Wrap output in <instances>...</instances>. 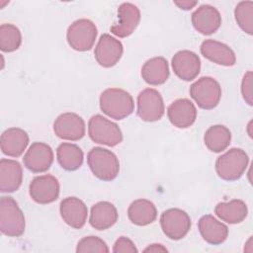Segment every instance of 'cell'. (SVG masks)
Returning a JSON list of instances; mask_svg holds the SVG:
<instances>
[{
	"label": "cell",
	"instance_id": "1",
	"mask_svg": "<svg viewBox=\"0 0 253 253\" xmlns=\"http://www.w3.org/2000/svg\"><path fill=\"white\" fill-rule=\"evenodd\" d=\"M100 109L108 117L120 121L133 112L134 102L126 90L108 88L100 95Z\"/></svg>",
	"mask_w": 253,
	"mask_h": 253
},
{
	"label": "cell",
	"instance_id": "2",
	"mask_svg": "<svg viewBox=\"0 0 253 253\" xmlns=\"http://www.w3.org/2000/svg\"><path fill=\"white\" fill-rule=\"evenodd\" d=\"M87 163L95 177L102 181H112L120 171L117 155L103 147H93L87 154Z\"/></svg>",
	"mask_w": 253,
	"mask_h": 253
},
{
	"label": "cell",
	"instance_id": "3",
	"mask_svg": "<svg viewBox=\"0 0 253 253\" xmlns=\"http://www.w3.org/2000/svg\"><path fill=\"white\" fill-rule=\"evenodd\" d=\"M248 163L249 157L245 150L234 147L217 157L215 161V171L222 180L235 181L244 174Z\"/></svg>",
	"mask_w": 253,
	"mask_h": 253
},
{
	"label": "cell",
	"instance_id": "4",
	"mask_svg": "<svg viewBox=\"0 0 253 253\" xmlns=\"http://www.w3.org/2000/svg\"><path fill=\"white\" fill-rule=\"evenodd\" d=\"M26 227L25 216L17 202L9 196L0 199V230L10 237L21 236Z\"/></svg>",
	"mask_w": 253,
	"mask_h": 253
},
{
	"label": "cell",
	"instance_id": "5",
	"mask_svg": "<svg viewBox=\"0 0 253 253\" xmlns=\"http://www.w3.org/2000/svg\"><path fill=\"white\" fill-rule=\"evenodd\" d=\"M88 134L95 143L116 146L123 140V133L119 126L102 115H95L88 122Z\"/></svg>",
	"mask_w": 253,
	"mask_h": 253
},
{
	"label": "cell",
	"instance_id": "6",
	"mask_svg": "<svg viewBox=\"0 0 253 253\" xmlns=\"http://www.w3.org/2000/svg\"><path fill=\"white\" fill-rule=\"evenodd\" d=\"M190 95L204 110L215 108L221 98V87L212 77L203 76L190 86Z\"/></svg>",
	"mask_w": 253,
	"mask_h": 253
},
{
	"label": "cell",
	"instance_id": "7",
	"mask_svg": "<svg viewBox=\"0 0 253 253\" xmlns=\"http://www.w3.org/2000/svg\"><path fill=\"white\" fill-rule=\"evenodd\" d=\"M97 35L96 25L91 20L78 19L68 27L66 39L74 50L87 51L93 47Z\"/></svg>",
	"mask_w": 253,
	"mask_h": 253
},
{
	"label": "cell",
	"instance_id": "8",
	"mask_svg": "<svg viewBox=\"0 0 253 253\" xmlns=\"http://www.w3.org/2000/svg\"><path fill=\"white\" fill-rule=\"evenodd\" d=\"M189 214L180 209H169L164 211L160 216V226L163 233L172 240L185 237L191 228Z\"/></svg>",
	"mask_w": 253,
	"mask_h": 253
},
{
	"label": "cell",
	"instance_id": "9",
	"mask_svg": "<svg viewBox=\"0 0 253 253\" xmlns=\"http://www.w3.org/2000/svg\"><path fill=\"white\" fill-rule=\"evenodd\" d=\"M165 112L160 93L153 88L142 90L137 96V116L144 122L159 121Z\"/></svg>",
	"mask_w": 253,
	"mask_h": 253
},
{
	"label": "cell",
	"instance_id": "10",
	"mask_svg": "<svg viewBox=\"0 0 253 253\" xmlns=\"http://www.w3.org/2000/svg\"><path fill=\"white\" fill-rule=\"evenodd\" d=\"M58 180L49 174L35 177L29 186V193L33 201L41 205L53 203L59 196Z\"/></svg>",
	"mask_w": 253,
	"mask_h": 253
},
{
	"label": "cell",
	"instance_id": "11",
	"mask_svg": "<svg viewBox=\"0 0 253 253\" xmlns=\"http://www.w3.org/2000/svg\"><path fill=\"white\" fill-rule=\"evenodd\" d=\"M85 130L84 120L75 113H63L53 123L55 135L64 140H79L85 135Z\"/></svg>",
	"mask_w": 253,
	"mask_h": 253
},
{
	"label": "cell",
	"instance_id": "12",
	"mask_svg": "<svg viewBox=\"0 0 253 253\" xmlns=\"http://www.w3.org/2000/svg\"><path fill=\"white\" fill-rule=\"evenodd\" d=\"M124 46L121 41L109 34H103L95 47L94 55L96 61L105 68L116 65L122 58Z\"/></svg>",
	"mask_w": 253,
	"mask_h": 253
},
{
	"label": "cell",
	"instance_id": "13",
	"mask_svg": "<svg viewBox=\"0 0 253 253\" xmlns=\"http://www.w3.org/2000/svg\"><path fill=\"white\" fill-rule=\"evenodd\" d=\"M25 167L33 173L47 171L53 162L52 148L44 142H33L23 157Z\"/></svg>",
	"mask_w": 253,
	"mask_h": 253
},
{
	"label": "cell",
	"instance_id": "14",
	"mask_svg": "<svg viewBox=\"0 0 253 253\" xmlns=\"http://www.w3.org/2000/svg\"><path fill=\"white\" fill-rule=\"evenodd\" d=\"M118 22L111 27V33L119 38L130 36L140 21V11L132 3H122L118 8Z\"/></svg>",
	"mask_w": 253,
	"mask_h": 253
},
{
	"label": "cell",
	"instance_id": "15",
	"mask_svg": "<svg viewBox=\"0 0 253 253\" xmlns=\"http://www.w3.org/2000/svg\"><path fill=\"white\" fill-rule=\"evenodd\" d=\"M171 65L177 77L184 81L194 80L201 71V59L191 50H180L174 54Z\"/></svg>",
	"mask_w": 253,
	"mask_h": 253
},
{
	"label": "cell",
	"instance_id": "16",
	"mask_svg": "<svg viewBox=\"0 0 253 253\" xmlns=\"http://www.w3.org/2000/svg\"><path fill=\"white\" fill-rule=\"evenodd\" d=\"M192 24L197 32L209 36L215 33L221 25L219 11L211 5L204 4L192 14Z\"/></svg>",
	"mask_w": 253,
	"mask_h": 253
},
{
	"label": "cell",
	"instance_id": "17",
	"mask_svg": "<svg viewBox=\"0 0 253 253\" xmlns=\"http://www.w3.org/2000/svg\"><path fill=\"white\" fill-rule=\"evenodd\" d=\"M59 212L63 221L76 229L84 226L88 216V209L85 203L76 197L63 199L59 206Z\"/></svg>",
	"mask_w": 253,
	"mask_h": 253
},
{
	"label": "cell",
	"instance_id": "18",
	"mask_svg": "<svg viewBox=\"0 0 253 253\" xmlns=\"http://www.w3.org/2000/svg\"><path fill=\"white\" fill-rule=\"evenodd\" d=\"M167 116L174 126L187 128L195 123L197 119V109L189 99H178L169 105Z\"/></svg>",
	"mask_w": 253,
	"mask_h": 253
},
{
	"label": "cell",
	"instance_id": "19",
	"mask_svg": "<svg viewBox=\"0 0 253 253\" xmlns=\"http://www.w3.org/2000/svg\"><path fill=\"white\" fill-rule=\"evenodd\" d=\"M200 50L205 58L218 65L232 66L236 62L234 51L227 44L214 40L204 41Z\"/></svg>",
	"mask_w": 253,
	"mask_h": 253
},
{
	"label": "cell",
	"instance_id": "20",
	"mask_svg": "<svg viewBox=\"0 0 253 253\" xmlns=\"http://www.w3.org/2000/svg\"><path fill=\"white\" fill-rule=\"evenodd\" d=\"M29 141V135L24 129L10 127L1 134L0 147L3 154L10 157H19L26 150Z\"/></svg>",
	"mask_w": 253,
	"mask_h": 253
},
{
	"label": "cell",
	"instance_id": "21",
	"mask_svg": "<svg viewBox=\"0 0 253 253\" xmlns=\"http://www.w3.org/2000/svg\"><path fill=\"white\" fill-rule=\"evenodd\" d=\"M198 228L203 239L211 245L223 243L228 236V227L211 214L203 215L198 221Z\"/></svg>",
	"mask_w": 253,
	"mask_h": 253
},
{
	"label": "cell",
	"instance_id": "22",
	"mask_svg": "<svg viewBox=\"0 0 253 253\" xmlns=\"http://www.w3.org/2000/svg\"><path fill=\"white\" fill-rule=\"evenodd\" d=\"M23 181V169L21 164L13 159L2 158L0 160V191L13 193L17 191Z\"/></svg>",
	"mask_w": 253,
	"mask_h": 253
},
{
	"label": "cell",
	"instance_id": "23",
	"mask_svg": "<svg viewBox=\"0 0 253 253\" xmlns=\"http://www.w3.org/2000/svg\"><path fill=\"white\" fill-rule=\"evenodd\" d=\"M119 213L116 207L107 201L99 202L92 206L89 222L97 230H106L118 220Z\"/></svg>",
	"mask_w": 253,
	"mask_h": 253
},
{
	"label": "cell",
	"instance_id": "24",
	"mask_svg": "<svg viewBox=\"0 0 253 253\" xmlns=\"http://www.w3.org/2000/svg\"><path fill=\"white\" fill-rule=\"evenodd\" d=\"M169 75L168 61L162 56L148 59L141 67V77L149 85H161L167 81Z\"/></svg>",
	"mask_w": 253,
	"mask_h": 253
},
{
	"label": "cell",
	"instance_id": "25",
	"mask_svg": "<svg viewBox=\"0 0 253 253\" xmlns=\"http://www.w3.org/2000/svg\"><path fill=\"white\" fill-rule=\"evenodd\" d=\"M127 216L128 219L135 225H148L156 219L157 209L151 201L146 199H138L129 205Z\"/></svg>",
	"mask_w": 253,
	"mask_h": 253
},
{
	"label": "cell",
	"instance_id": "26",
	"mask_svg": "<svg viewBox=\"0 0 253 253\" xmlns=\"http://www.w3.org/2000/svg\"><path fill=\"white\" fill-rule=\"evenodd\" d=\"M214 213L221 220L229 224H236L247 217L248 208L242 200L233 199L229 202L218 203L214 208Z\"/></svg>",
	"mask_w": 253,
	"mask_h": 253
},
{
	"label": "cell",
	"instance_id": "27",
	"mask_svg": "<svg viewBox=\"0 0 253 253\" xmlns=\"http://www.w3.org/2000/svg\"><path fill=\"white\" fill-rule=\"evenodd\" d=\"M57 162L66 171H75L83 164L84 154L82 149L70 142H62L56 149Z\"/></svg>",
	"mask_w": 253,
	"mask_h": 253
},
{
	"label": "cell",
	"instance_id": "28",
	"mask_svg": "<svg viewBox=\"0 0 253 253\" xmlns=\"http://www.w3.org/2000/svg\"><path fill=\"white\" fill-rule=\"evenodd\" d=\"M231 141L230 130L222 125H214L210 126L204 135L205 145L211 152L219 153L225 150Z\"/></svg>",
	"mask_w": 253,
	"mask_h": 253
},
{
	"label": "cell",
	"instance_id": "29",
	"mask_svg": "<svg viewBox=\"0 0 253 253\" xmlns=\"http://www.w3.org/2000/svg\"><path fill=\"white\" fill-rule=\"evenodd\" d=\"M22 43V34L13 24H2L0 26V49L4 52L17 50Z\"/></svg>",
	"mask_w": 253,
	"mask_h": 253
},
{
	"label": "cell",
	"instance_id": "30",
	"mask_svg": "<svg viewBox=\"0 0 253 253\" xmlns=\"http://www.w3.org/2000/svg\"><path fill=\"white\" fill-rule=\"evenodd\" d=\"M234 17L240 29L251 36L253 34V2H239L234 9Z\"/></svg>",
	"mask_w": 253,
	"mask_h": 253
},
{
	"label": "cell",
	"instance_id": "31",
	"mask_svg": "<svg viewBox=\"0 0 253 253\" xmlns=\"http://www.w3.org/2000/svg\"><path fill=\"white\" fill-rule=\"evenodd\" d=\"M110 250L108 245L104 240L98 236H85L77 243L76 252L77 253H88V252H99L108 253Z\"/></svg>",
	"mask_w": 253,
	"mask_h": 253
},
{
	"label": "cell",
	"instance_id": "32",
	"mask_svg": "<svg viewBox=\"0 0 253 253\" xmlns=\"http://www.w3.org/2000/svg\"><path fill=\"white\" fill-rule=\"evenodd\" d=\"M137 251L138 250L132 240L126 236L119 237L113 247V252L115 253H136Z\"/></svg>",
	"mask_w": 253,
	"mask_h": 253
},
{
	"label": "cell",
	"instance_id": "33",
	"mask_svg": "<svg viewBox=\"0 0 253 253\" xmlns=\"http://www.w3.org/2000/svg\"><path fill=\"white\" fill-rule=\"evenodd\" d=\"M241 94L244 101L249 105H253L252 101V71H247L241 81Z\"/></svg>",
	"mask_w": 253,
	"mask_h": 253
},
{
	"label": "cell",
	"instance_id": "34",
	"mask_svg": "<svg viewBox=\"0 0 253 253\" xmlns=\"http://www.w3.org/2000/svg\"><path fill=\"white\" fill-rule=\"evenodd\" d=\"M174 4L182 10H191L192 8H194L198 4V2L197 1L185 0V1H174Z\"/></svg>",
	"mask_w": 253,
	"mask_h": 253
},
{
	"label": "cell",
	"instance_id": "35",
	"mask_svg": "<svg viewBox=\"0 0 253 253\" xmlns=\"http://www.w3.org/2000/svg\"><path fill=\"white\" fill-rule=\"evenodd\" d=\"M143 251L144 252H154V253H156V252H168L167 248L164 247L162 244H159V243L150 244Z\"/></svg>",
	"mask_w": 253,
	"mask_h": 253
},
{
	"label": "cell",
	"instance_id": "36",
	"mask_svg": "<svg viewBox=\"0 0 253 253\" xmlns=\"http://www.w3.org/2000/svg\"><path fill=\"white\" fill-rule=\"evenodd\" d=\"M251 124H252V122H250V123L248 124V126H247V129H248V134H249V136H250V137H252V132L250 131V128H251Z\"/></svg>",
	"mask_w": 253,
	"mask_h": 253
}]
</instances>
